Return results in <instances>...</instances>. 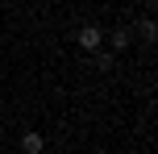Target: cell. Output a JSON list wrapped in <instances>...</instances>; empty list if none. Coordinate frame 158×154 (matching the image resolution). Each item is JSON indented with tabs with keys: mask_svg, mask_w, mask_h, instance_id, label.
I'll return each instance as SVG.
<instances>
[{
	"mask_svg": "<svg viewBox=\"0 0 158 154\" xmlns=\"http://www.w3.org/2000/svg\"><path fill=\"white\" fill-rule=\"evenodd\" d=\"M137 33H142V38H146V42H154V21H150V17H146V21H142V25H137Z\"/></svg>",
	"mask_w": 158,
	"mask_h": 154,
	"instance_id": "5",
	"label": "cell"
},
{
	"mask_svg": "<svg viewBox=\"0 0 158 154\" xmlns=\"http://www.w3.org/2000/svg\"><path fill=\"white\" fill-rule=\"evenodd\" d=\"M112 50H96V58H92V67H100V71H112Z\"/></svg>",
	"mask_w": 158,
	"mask_h": 154,
	"instance_id": "3",
	"label": "cell"
},
{
	"mask_svg": "<svg viewBox=\"0 0 158 154\" xmlns=\"http://www.w3.org/2000/svg\"><path fill=\"white\" fill-rule=\"evenodd\" d=\"M100 42H104V33L96 29V25H83V29H79V46H83L87 54H96V50H100Z\"/></svg>",
	"mask_w": 158,
	"mask_h": 154,
	"instance_id": "1",
	"label": "cell"
},
{
	"mask_svg": "<svg viewBox=\"0 0 158 154\" xmlns=\"http://www.w3.org/2000/svg\"><path fill=\"white\" fill-rule=\"evenodd\" d=\"M129 33H133V29H112L108 46H112V50H125V46H129Z\"/></svg>",
	"mask_w": 158,
	"mask_h": 154,
	"instance_id": "4",
	"label": "cell"
},
{
	"mask_svg": "<svg viewBox=\"0 0 158 154\" xmlns=\"http://www.w3.org/2000/svg\"><path fill=\"white\" fill-rule=\"evenodd\" d=\"M42 146H46V138H42V133H33V129L21 133V150H25V154H42Z\"/></svg>",
	"mask_w": 158,
	"mask_h": 154,
	"instance_id": "2",
	"label": "cell"
}]
</instances>
